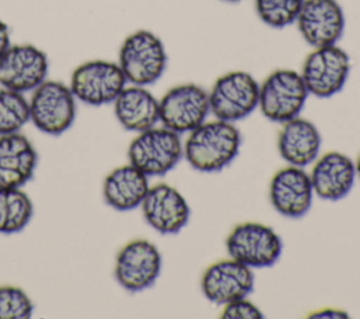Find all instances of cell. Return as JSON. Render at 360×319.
<instances>
[{"label":"cell","instance_id":"1","mask_svg":"<svg viewBox=\"0 0 360 319\" xmlns=\"http://www.w3.org/2000/svg\"><path fill=\"white\" fill-rule=\"evenodd\" d=\"M242 143L233 122L205 121L191 132L183 145V156L188 164L202 173L219 171L238 156Z\"/></svg>","mask_w":360,"mask_h":319},{"label":"cell","instance_id":"2","mask_svg":"<svg viewBox=\"0 0 360 319\" xmlns=\"http://www.w3.org/2000/svg\"><path fill=\"white\" fill-rule=\"evenodd\" d=\"M118 65L128 83L145 87L153 84L167 66L165 44L152 31L138 30L121 44Z\"/></svg>","mask_w":360,"mask_h":319},{"label":"cell","instance_id":"3","mask_svg":"<svg viewBox=\"0 0 360 319\" xmlns=\"http://www.w3.org/2000/svg\"><path fill=\"white\" fill-rule=\"evenodd\" d=\"M183 157L180 135L165 126H152L138 132L128 148V159L132 166L148 177L169 173Z\"/></svg>","mask_w":360,"mask_h":319},{"label":"cell","instance_id":"4","mask_svg":"<svg viewBox=\"0 0 360 319\" xmlns=\"http://www.w3.org/2000/svg\"><path fill=\"white\" fill-rule=\"evenodd\" d=\"M308 96L300 72L277 69L260 84L259 108L269 121L284 124L300 115Z\"/></svg>","mask_w":360,"mask_h":319},{"label":"cell","instance_id":"5","mask_svg":"<svg viewBox=\"0 0 360 319\" xmlns=\"http://www.w3.org/2000/svg\"><path fill=\"white\" fill-rule=\"evenodd\" d=\"M257 80L245 70H233L219 76L208 91L210 110L217 119L236 122L259 107Z\"/></svg>","mask_w":360,"mask_h":319},{"label":"cell","instance_id":"6","mask_svg":"<svg viewBox=\"0 0 360 319\" xmlns=\"http://www.w3.org/2000/svg\"><path fill=\"white\" fill-rule=\"evenodd\" d=\"M30 119L44 134L60 135L76 118V97L70 87L59 80H45L32 90Z\"/></svg>","mask_w":360,"mask_h":319},{"label":"cell","instance_id":"7","mask_svg":"<svg viewBox=\"0 0 360 319\" xmlns=\"http://www.w3.org/2000/svg\"><path fill=\"white\" fill-rule=\"evenodd\" d=\"M350 67V56L336 44L314 48L305 58L300 74L311 96L329 98L345 87Z\"/></svg>","mask_w":360,"mask_h":319},{"label":"cell","instance_id":"8","mask_svg":"<svg viewBox=\"0 0 360 319\" xmlns=\"http://www.w3.org/2000/svg\"><path fill=\"white\" fill-rule=\"evenodd\" d=\"M210 112L208 91L194 83L174 86L159 100V121L179 135L200 126Z\"/></svg>","mask_w":360,"mask_h":319},{"label":"cell","instance_id":"9","mask_svg":"<svg viewBox=\"0 0 360 319\" xmlns=\"http://www.w3.org/2000/svg\"><path fill=\"white\" fill-rule=\"evenodd\" d=\"M127 83L118 63L94 59L79 65L73 70L69 87L76 100L98 107L114 103Z\"/></svg>","mask_w":360,"mask_h":319},{"label":"cell","instance_id":"10","mask_svg":"<svg viewBox=\"0 0 360 319\" xmlns=\"http://www.w3.org/2000/svg\"><path fill=\"white\" fill-rule=\"evenodd\" d=\"M228 254L250 268L273 266L281 256L283 242L276 230L260 222L236 225L226 237Z\"/></svg>","mask_w":360,"mask_h":319},{"label":"cell","instance_id":"11","mask_svg":"<svg viewBox=\"0 0 360 319\" xmlns=\"http://www.w3.org/2000/svg\"><path fill=\"white\" fill-rule=\"evenodd\" d=\"M162 270L159 249L146 239H135L121 247L115 257L114 275L129 292H141L155 284Z\"/></svg>","mask_w":360,"mask_h":319},{"label":"cell","instance_id":"12","mask_svg":"<svg viewBox=\"0 0 360 319\" xmlns=\"http://www.w3.org/2000/svg\"><path fill=\"white\" fill-rule=\"evenodd\" d=\"M48 56L32 44H10L0 56V86L18 93L32 91L48 76Z\"/></svg>","mask_w":360,"mask_h":319},{"label":"cell","instance_id":"13","mask_svg":"<svg viewBox=\"0 0 360 319\" xmlns=\"http://www.w3.org/2000/svg\"><path fill=\"white\" fill-rule=\"evenodd\" d=\"M297 28L312 48L336 45L345 32V13L338 0H304Z\"/></svg>","mask_w":360,"mask_h":319},{"label":"cell","instance_id":"14","mask_svg":"<svg viewBox=\"0 0 360 319\" xmlns=\"http://www.w3.org/2000/svg\"><path fill=\"white\" fill-rule=\"evenodd\" d=\"M253 288L255 277L252 268L232 257L212 263L201 277L202 294L217 305L245 298Z\"/></svg>","mask_w":360,"mask_h":319},{"label":"cell","instance_id":"15","mask_svg":"<svg viewBox=\"0 0 360 319\" xmlns=\"http://www.w3.org/2000/svg\"><path fill=\"white\" fill-rule=\"evenodd\" d=\"M141 207L148 225L162 235L179 233L190 218L186 198L166 183L149 187Z\"/></svg>","mask_w":360,"mask_h":319},{"label":"cell","instance_id":"16","mask_svg":"<svg viewBox=\"0 0 360 319\" xmlns=\"http://www.w3.org/2000/svg\"><path fill=\"white\" fill-rule=\"evenodd\" d=\"M269 197L273 208L287 218L304 216L311 205L314 188L304 167L287 166L280 169L270 181Z\"/></svg>","mask_w":360,"mask_h":319},{"label":"cell","instance_id":"17","mask_svg":"<svg viewBox=\"0 0 360 319\" xmlns=\"http://www.w3.org/2000/svg\"><path fill=\"white\" fill-rule=\"evenodd\" d=\"M314 194L328 201L346 197L356 181L354 162L345 153L328 152L318 156L309 173Z\"/></svg>","mask_w":360,"mask_h":319},{"label":"cell","instance_id":"18","mask_svg":"<svg viewBox=\"0 0 360 319\" xmlns=\"http://www.w3.org/2000/svg\"><path fill=\"white\" fill-rule=\"evenodd\" d=\"M37 163L38 153L25 135H0V187H22L32 178Z\"/></svg>","mask_w":360,"mask_h":319},{"label":"cell","instance_id":"19","mask_svg":"<svg viewBox=\"0 0 360 319\" xmlns=\"http://www.w3.org/2000/svg\"><path fill=\"white\" fill-rule=\"evenodd\" d=\"M322 138L318 128L300 115L284 122L277 138L280 156L291 166L305 167L319 156Z\"/></svg>","mask_w":360,"mask_h":319},{"label":"cell","instance_id":"20","mask_svg":"<svg viewBox=\"0 0 360 319\" xmlns=\"http://www.w3.org/2000/svg\"><path fill=\"white\" fill-rule=\"evenodd\" d=\"M118 122L132 132H142L159 121V100L145 86H125L114 100Z\"/></svg>","mask_w":360,"mask_h":319},{"label":"cell","instance_id":"21","mask_svg":"<svg viewBox=\"0 0 360 319\" xmlns=\"http://www.w3.org/2000/svg\"><path fill=\"white\" fill-rule=\"evenodd\" d=\"M149 187L148 176L129 163L115 167L105 176L103 198L117 211H131L141 207Z\"/></svg>","mask_w":360,"mask_h":319},{"label":"cell","instance_id":"22","mask_svg":"<svg viewBox=\"0 0 360 319\" xmlns=\"http://www.w3.org/2000/svg\"><path fill=\"white\" fill-rule=\"evenodd\" d=\"M34 205L21 187H0V233L22 230L31 221Z\"/></svg>","mask_w":360,"mask_h":319},{"label":"cell","instance_id":"23","mask_svg":"<svg viewBox=\"0 0 360 319\" xmlns=\"http://www.w3.org/2000/svg\"><path fill=\"white\" fill-rule=\"evenodd\" d=\"M30 121V103L24 93L0 89V135L20 132Z\"/></svg>","mask_w":360,"mask_h":319},{"label":"cell","instance_id":"24","mask_svg":"<svg viewBox=\"0 0 360 319\" xmlns=\"http://www.w3.org/2000/svg\"><path fill=\"white\" fill-rule=\"evenodd\" d=\"M304 0H255V8L266 25L285 28L295 22Z\"/></svg>","mask_w":360,"mask_h":319},{"label":"cell","instance_id":"25","mask_svg":"<svg viewBox=\"0 0 360 319\" xmlns=\"http://www.w3.org/2000/svg\"><path fill=\"white\" fill-rule=\"evenodd\" d=\"M32 312L34 304L22 288L0 287V319H28Z\"/></svg>","mask_w":360,"mask_h":319},{"label":"cell","instance_id":"26","mask_svg":"<svg viewBox=\"0 0 360 319\" xmlns=\"http://www.w3.org/2000/svg\"><path fill=\"white\" fill-rule=\"evenodd\" d=\"M221 318H224V319H260V318H263V313L253 302L248 301L245 297V298H239V299L225 304Z\"/></svg>","mask_w":360,"mask_h":319},{"label":"cell","instance_id":"27","mask_svg":"<svg viewBox=\"0 0 360 319\" xmlns=\"http://www.w3.org/2000/svg\"><path fill=\"white\" fill-rule=\"evenodd\" d=\"M10 28L3 20H0V56L10 46Z\"/></svg>","mask_w":360,"mask_h":319},{"label":"cell","instance_id":"28","mask_svg":"<svg viewBox=\"0 0 360 319\" xmlns=\"http://www.w3.org/2000/svg\"><path fill=\"white\" fill-rule=\"evenodd\" d=\"M343 316H346L345 312L335 311V309H323L311 315V318H343Z\"/></svg>","mask_w":360,"mask_h":319},{"label":"cell","instance_id":"29","mask_svg":"<svg viewBox=\"0 0 360 319\" xmlns=\"http://www.w3.org/2000/svg\"><path fill=\"white\" fill-rule=\"evenodd\" d=\"M354 166H356V176L360 178V153H359V156H357V160H356Z\"/></svg>","mask_w":360,"mask_h":319},{"label":"cell","instance_id":"30","mask_svg":"<svg viewBox=\"0 0 360 319\" xmlns=\"http://www.w3.org/2000/svg\"><path fill=\"white\" fill-rule=\"evenodd\" d=\"M221 1H228V3H236V1H240V0H221Z\"/></svg>","mask_w":360,"mask_h":319}]
</instances>
